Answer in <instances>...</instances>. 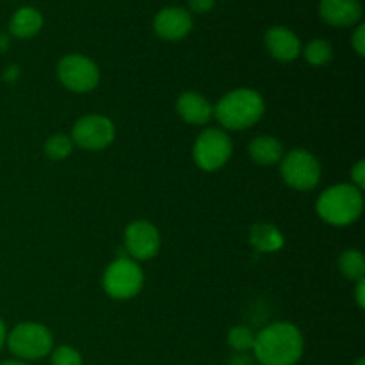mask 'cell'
<instances>
[{
  "label": "cell",
  "instance_id": "cell-19",
  "mask_svg": "<svg viewBox=\"0 0 365 365\" xmlns=\"http://www.w3.org/2000/svg\"><path fill=\"white\" fill-rule=\"evenodd\" d=\"M302 50L305 61L309 64H312V66H324V64L330 63L331 57H334V48H331V45L327 39H312V41Z\"/></svg>",
  "mask_w": 365,
  "mask_h": 365
},
{
  "label": "cell",
  "instance_id": "cell-23",
  "mask_svg": "<svg viewBox=\"0 0 365 365\" xmlns=\"http://www.w3.org/2000/svg\"><path fill=\"white\" fill-rule=\"evenodd\" d=\"M351 45L360 57L365 56V25L364 24H360L359 27H356V31L353 32Z\"/></svg>",
  "mask_w": 365,
  "mask_h": 365
},
{
  "label": "cell",
  "instance_id": "cell-16",
  "mask_svg": "<svg viewBox=\"0 0 365 365\" xmlns=\"http://www.w3.org/2000/svg\"><path fill=\"white\" fill-rule=\"evenodd\" d=\"M248 153L260 166H273L284 157V146L273 135H259L252 141Z\"/></svg>",
  "mask_w": 365,
  "mask_h": 365
},
{
  "label": "cell",
  "instance_id": "cell-11",
  "mask_svg": "<svg viewBox=\"0 0 365 365\" xmlns=\"http://www.w3.org/2000/svg\"><path fill=\"white\" fill-rule=\"evenodd\" d=\"M157 36L166 41L184 39L192 29V16L184 7H164L153 20Z\"/></svg>",
  "mask_w": 365,
  "mask_h": 365
},
{
  "label": "cell",
  "instance_id": "cell-29",
  "mask_svg": "<svg viewBox=\"0 0 365 365\" xmlns=\"http://www.w3.org/2000/svg\"><path fill=\"white\" fill-rule=\"evenodd\" d=\"M0 365H29V364H24V362H14V360H11V362H4Z\"/></svg>",
  "mask_w": 365,
  "mask_h": 365
},
{
  "label": "cell",
  "instance_id": "cell-5",
  "mask_svg": "<svg viewBox=\"0 0 365 365\" xmlns=\"http://www.w3.org/2000/svg\"><path fill=\"white\" fill-rule=\"evenodd\" d=\"M11 353L21 360H38L50 355L53 346L48 328L39 323H20L6 339Z\"/></svg>",
  "mask_w": 365,
  "mask_h": 365
},
{
  "label": "cell",
  "instance_id": "cell-14",
  "mask_svg": "<svg viewBox=\"0 0 365 365\" xmlns=\"http://www.w3.org/2000/svg\"><path fill=\"white\" fill-rule=\"evenodd\" d=\"M177 113L185 123L205 125L212 118V106L203 95L195 91L182 93L177 100Z\"/></svg>",
  "mask_w": 365,
  "mask_h": 365
},
{
  "label": "cell",
  "instance_id": "cell-30",
  "mask_svg": "<svg viewBox=\"0 0 365 365\" xmlns=\"http://www.w3.org/2000/svg\"><path fill=\"white\" fill-rule=\"evenodd\" d=\"M355 365H365V359H359V360H356V362H355Z\"/></svg>",
  "mask_w": 365,
  "mask_h": 365
},
{
  "label": "cell",
  "instance_id": "cell-4",
  "mask_svg": "<svg viewBox=\"0 0 365 365\" xmlns=\"http://www.w3.org/2000/svg\"><path fill=\"white\" fill-rule=\"evenodd\" d=\"M143 284H145V274L135 260L121 257L109 264L103 273L102 285L103 291L113 299H130L141 292Z\"/></svg>",
  "mask_w": 365,
  "mask_h": 365
},
{
  "label": "cell",
  "instance_id": "cell-22",
  "mask_svg": "<svg viewBox=\"0 0 365 365\" xmlns=\"http://www.w3.org/2000/svg\"><path fill=\"white\" fill-rule=\"evenodd\" d=\"M52 365H82V356L70 346H59L52 351Z\"/></svg>",
  "mask_w": 365,
  "mask_h": 365
},
{
  "label": "cell",
  "instance_id": "cell-12",
  "mask_svg": "<svg viewBox=\"0 0 365 365\" xmlns=\"http://www.w3.org/2000/svg\"><path fill=\"white\" fill-rule=\"evenodd\" d=\"M319 16L334 27H351L362 18V4L359 0H321Z\"/></svg>",
  "mask_w": 365,
  "mask_h": 365
},
{
  "label": "cell",
  "instance_id": "cell-28",
  "mask_svg": "<svg viewBox=\"0 0 365 365\" xmlns=\"http://www.w3.org/2000/svg\"><path fill=\"white\" fill-rule=\"evenodd\" d=\"M7 45H9V38L4 32H0V52H4L7 48Z\"/></svg>",
  "mask_w": 365,
  "mask_h": 365
},
{
  "label": "cell",
  "instance_id": "cell-27",
  "mask_svg": "<svg viewBox=\"0 0 365 365\" xmlns=\"http://www.w3.org/2000/svg\"><path fill=\"white\" fill-rule=\"evenodd\" d=\"M6 339H7L6 324H4V321L0 319V349H2V348H4V344H6Z\"/></svg>",
  "mask_w": 365,
  "mask_h": 365
},
{
  "label": "cell",
  "instance_id": "cell-24",
  "mask_svg": "<svg viewBox=\"0 0 365 365\" xmlns=\"http://www.w3.org/2000/svg\"><path fill=\"white\" fill-rule=\"evenodd\" d=\"M351 180L356 189H362L365 187V160H359V163L355 164V168L351 170Z\"/></svg>",
  "mask_w": 365,
  "mask_h": 365
},
{
  "label": "cell",
  "instance_id": "cell-21",
  "mask_svg": "<svg viewBox=\"0 0 365 365\" xmlns=\"http://www.w3.org/2000/svg\"><path fill=\"white\" fill-rule=\"evenodd\" d=\"M255 334L248 327H234L228 331V346L237 353H246L253 349Z\"/></svg>",
  "mask_w": 365,
  "mask_h": 365
},
{
  "label": "cell",
  "instance_id": "cell-7",
  "mask_svg": "<svg viewBox=\"0 0 365 365\" xmlns=\"http://www.w3.org/2000/svg\"><path fill=\"white\" fill-rule=\"evenodd\" d=\"M232 155V139L221 128H207L198 135L192 148V157L200 170L212 171L221 170Z\"/></svg>",
  "mask_w": 365,
  "mask_h": 365
},
{
  "label": "cell",
  "instance_id": "cell-8",
  "mask_svg": "<svg viewBox=\"0 0 365 365\" xmlns=\"http://www.w3.org/2000/svg\"><path fill=\"white\" fill-rule=\"evenodd\" d=\"M57 77L61 84L73 93H88L98 86L100 70L96 63L81 53L64 56L57 64Z\"/></svg>",
  "mask_w": 365,
  "mask_h": 365
},
{
  "label": "cell",
  "instance_id": "cell-25",
  "mask_svg": "<svg viewBox=\"0 0 365 365\" xmlns=\"http://www.w3.org/2000/svg\"><path fill=\"white\" fill-rule=\"evenodd\" d=\"M214 4H216V0H189V7L195 13H207V11L212 9Z\"/></svg>",
  "mask_w": 365,
  "mask_h": 365
},
{
  "label": "cell",
  "instance_id": "cell-20",
  "mask_svg": "<svg viewBox=\"0 0 365 365\" xmlns=\"http://www.w3.org/2000/svg\"><path fill=\"white\" fill-rule=\"evenodd\" d=\"M73 152V141L71 138L64 134H56L52 138L46 139L45 143V153L48 159L52 160H63L71 155Z\"/></svg>",
  "mask_w": 365,
  "mask_h": 365
},
{
  "label": "cell",
  "instance_id": "cell-26",
  "mask_svg": "<svg viewBox=\"0 0 365 365\" xmlns=\"http://www.w3.org/2000/svg\"><path fill=\"white\" fill-rule=\"evenodd\" d=\"M355 298H356V303H359L360 309H365V280L356 282Z\"/></svg>",
  "mask_w": 365,
  "mask_h": 365
},
{
  "label": "cell",
  "instance_id": "cell-10",
  "mask_svg": "<svg viewBox=\"0 0 365 365\" xmlns=\"http://www.w3.org/2000/svg\"><path fill=\"white\" fill-rule=\"evenodd\" d=\"M125 246L132 260H150L159 253L160 235L150 221H132L125 230Z\"/></svg>",
  "mask_w": 365,
  "mask_h": 365
},
{
  "label": "cell",
  "instance_id": "cell-1",
  "mask_svg": "<svg viewBox=\"0 0 365 365\" xmlns=\"http://www.w3.org/2000/svg\"><path fill=\"white\" fill-rule=\"evenodd\" d=\"M253 353L262 365H296L303 355V335L292 323H273L255 335Z\"/></svg>",
  "mask_w": 365,
  "mask_h": 365
},
{
  "label": "cell",
  "instance_id": "cell-17",
  "mask_svg": "<svg viewBox=\"0 0 365 365\" xmlns=\"http://www.w3.org/2000/svg\"><path fill=\"white\" fill-rule=\"evenodd\" d=\"M250 242H252L259 252L271 253L277 252V250H280L282 246H284V235L280 234V230H278L274 225L260 223L255 225V227L252 228V232H250Z\"/></svg>",
  "mask_w": 365,
  "mask_h": 365
},
{
  "label": "cell",
  "instance_id": "cell-9",
  "mask_svg": "<svg viewBox=\"0 0 365 365\" xmlns=\"http://www.w3.org/2000/svg\"><path fill=\"white\" fill-rule=\"evenodd\" d=\"M116 138V127L102 114H88L75 121L71 130L73 145L84 150H103Z\"/></svg>",
  "mask_w": 365,
  "mask_h": 365
},
{
  "label": "cell",
  "instance_id": "cell-18",
  "mask_svg": "<svg viewBox=\"0 0 365 365\" xmlns=\"http://www.w3.org/2000/svg\"><path fill=\"white\" fill-rule=\"evenodd\" d=\"M339 269L348 280L360 282L365 277V259L360 250H346L339 259Z\"/></svg>",
  "mask_w": 365,
  "mask_h": 365
},
{
  "label": "cell",
  "instance_id": "cell-3",
  "mask_svg": "<svg viewBox=\"0 0 365 365\" xmlns=\"http://www.w3.org/2000/svg\"><path fill=\"white\" fill-rule=\"evenodd\" d=\"M364 209L362 191L351 184H337L321 192L316 210L323 221L334 227L355 223Z\"/></svg>",
  "mask_w": 365,
  "mask_h": 365
},
{
  "label": "cell",
  "instance_id": "cell-2",
  "mask_svg": "<svg viewBox=\"0 0 365 365\" xmlns=\"http://www.w3.org/2000/svg\"><path fill=\"white\" fill-rule=\"evenodd\" d=\"M264 110L266 103L262 95L255 89L241 88L227 93L216 107H212V116L228 130H246L262 118Z\"/></svg>",
  "mask_w": 365,
  "mask_h": 365
},
{
  "label": "cell",
  "instance_id": "cell-6",
  "mask_svg": "<svg viewBox=\"0 0 365 365\" xmlns=\"http://www.w3.org/2000/svg\"><path fill=\"white\" fill-rule=\"evenodd\" d=\"M280 173L289 187L310 191L321 180V164L309 150L296 148L282 157Z\"/></svg>",
  "mask_w": 365,
  "mask_h": 365
},
{
  "label": "cell",
  "instance_id": "cell-13",
  "mask_svg": "<svg viewBox=\"0 0 365 365\" xmlns=\"http://www.w3.org/2000/svg\"><path fill=\"white\" fill-rule=\"evenodd\" d=\"M264 41H266V46L271 56L277 61H282V63L298 59L299 53H302V41H299L298 36L291 29L282 27V25L271 27L266 32Z\"/></svg>",
  "mask_w": 365,
  "mask_h": 365
},
{
  "label": "cell",
  "instance_id": "cell-15",
  "mask_svg": "<svg viewBox=\"0 0 365 365\" xmlns=\"http://www.w3.org/2000/svg\"><path fill=\"white\" fill-rule=\"evenodd\" d=\"M43 27V16L34 7H20L11 16L9 32L14 38L29 39L38 34Z\"/></svg>",
  "mask_w": 365,
  "mask_h": 365
}]
</instances>
